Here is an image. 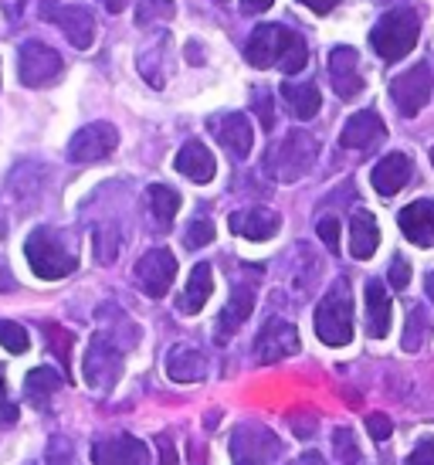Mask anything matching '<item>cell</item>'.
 <instances>
[{"instance_id":"22","label":"cell","mask_w":434,"mask_h":465,"mask_svg":"<svg viewBox=\"0 0 434 465\" xmlns=\"http://www.w3.org/2000/svg\"><path fill=\"white\" fill-rule=\"evenodd\" d=\"M166 374L177 384H197L207 377V361L204 353L193 347V343H177V347L166 353Z\"/></svg>"},{"instance_id":"25","label":"cell","mask_w":434,"mask_h":465,"mask_svg":"<svg viewBox=\"0 0 434 465\" xmlns=\"http://www.w3.org/2000/svg\"><path fill=\"white\" fill-rule=\"evenodd\" d=\"M380 245V228H377V218L370 211H357L353 221H350V252L353 259H370L373 252Z\"/></svg>"},{"instance_id":"48","label":"cell","mask_w":434,"mask_h":465,"mask_svg":"<svg viewBox=\"0 0 434 465\" xmlns=\"http://www.w3.org/2000/svg\"><path fill=\"white\" fill-rule=\"evenodd\" d=\"M271 4H275V0H242V7L248 14H265L271 7Z\"/></svg>"},{"instance_id":"6","label":"cell","mask_w":434,"mask_h":465,"mask_svg":"<svg viewBox=\"0 0 434 465\" xmlns=\"http://www.w3.org/2000/svg\"><path fill=\"white\" fill-rule=\"evenodd\" d=\"M123 353L126 347L115 340V333H99L92 336L89 350H85V361H82V377L92 391H109L119 384L123 377Z\"/></svg>"},{"instance_id":"33","label":"cell","mask_w":434,"mask_h":465,"mask_svg":"<svg viewBox=\"0 0 434 465\" xmlns=\"http://www.w3.org/2000/svg\"><path fill=\"white\" fill-rule=\"evenodd\" d=\"M332 449H336V455H340V462L343 465L360 462V445L350 428H336V431H332Z\"/></svg>"},{"instance_id":"38","label":"cell","mask_w":434,"mask_h":465,"mask_svg":"<svg viewBox=\"0 0 434 465\" xmlns=\"http://www.w3.org/2000/svg\"><path fill=\"white\" fill-rule=\"evenodd\" d=\"M255 109H258L261 126H265V130H271V126H275V105H271V92L269 89H255Z\"/></svg>"},{"instance_id":"18","label":"cell","mask_w":434,"mask_h":465,"mask_svg":"<svg viewBox=\"0 0 434 465\" xmlns=\"http://www.w3.org/2000/svg\"><path fill=\"white\" fill-rule=\"evenodd\" d=\"M48 21H54V25L64 31V38L72 41L75 48H92V41H95V17H92V11L85 7V4H68V7H54L52 14H48Z\"/></svg>"},{"instance_id":"30","label":"cell","mask_w":434,"mask_h":465,"mask_svg":"<svg viewBox=\"0 0 434 465\" xmlns=\"http://www.w3.org/2000/svg\"><path fill=\"white\" fill-rule=\"evenodd\" d=\"M7 187H11V194L17 197V201H35V197L41 194V187H44V167H38V163H21V167H14Z\"/></svg>"},{"instance_id":"23","label":"cell","mask_w":434,"mask_h":465,"mask_svg":"<svg viewBox=\"0 0 434 465\" xmlns=\"http://www.w3.org/2000/svg\"><path fill=\"white\" fill-rule=\"evenodd\" d=\"M173 163H177L180 173H183V177H191L193 183H211V181H214V173H217L214 153H211V150H207L201 140L183 143Z\"/></svg>"},{"instance_id":"31","label":"cell","mask_w":434,"mask_h":465,"mask_svg":"<svg viewBox=\"0 0 434 465\" xmlns=\"http://www.w3.org/2000/svg\"><path fill=\"white\" fill-rule=\"evenodd\" d=\"M428 336H431V316H428V310L418 302V306L408 310V326H404V340H400V343H404L408 353H418V350L428 343Z\"/></svg>"},{"instance_id":"11","label":"cell","mask_w":434,"mask_h":465,"mask_svg":"<svg viewBox=\"0 0 434 465\" xmlns=\"http://www.w3.org/2000/svg\"><path fill=\"white\" fill-rule=\"evenodd\" d=\"M115 146H119V130L113 123H89L68 143V160L72 163H99L105 156H113Z\"/></svg>"},{"instance_id":"21","label":"cell","mask_w":434,"mask_h":465,"mask_svg":"<svg viewBox=\"0 0 434 465\" xmlns=\"http://www.w3.org/2000/svg\"><path fill=\"white\" fill-rule=\"evenodd\" d=\"M410 170H414V167H410L408 153H387L370 173L373 191H377L380 197L400 194V191L408 187V181H410Z\"/></svg>"},{"instance_id":"9","label":"cell","mask_w":434,"mask_h":465,"mask_svg":"<svg viewBox=\"0 0 434 465\" xmlns=\"http://www.w3.org/2000/svg\"><path fill=\"white\" fill-rule=\"evenodd\" d=\"M431 89H434L431 65H428V62H418L414 68L400 72V75L390 82V99H394L397 113L410 119V116H418L424 105H428Z\"/></svg>"},{"instance_id":"47","label":"cell","mask_w":434,"mask_h":465,"mask_svg":"<svg viewBox=\"0 0 434 465\" xmlns=\"http://www.w3.org/2000/svg\"><path fill=\"white\" fill-rule=\"evenodd\" d=\"M299 4H306L309 11H316V14H330L340 0H299Z\"/></svg>"},{"instance_id":"36","label":"cell","mask_w":434,"mask_h":465,"mask_svg":"<svg viewBox=\"0 0 434 465\" xmlns=\"http://www.w3.org/2000/svg\"><path fill=\"white\" fill-rule=\"evenodd\" d=\"M211 242H214V224L207 218L193 221L191 228L183 232V245L187 248H204V245H211Z\"/></svg>"},{"instance_id":"3","label":"cell","mask_w":434,"mask_h":465,"mask_svg":"<svg viewBox=\"0 0 434 465\" xmlns=\"http://www.w3.org/2000/svg\"><path fill=\"white\" fill-rule=\"evenodd\" d=\"M418 35H421V17H418V14L414 11H387L380 21L373 25L370 45L383 62H400V58H408V54L414 52Z\"/></svg>"},{"instance_id":"13","label":"cell","mask_w":434,"mask_h":465,"mask_svg":"<svg viewBox=\"0 0 434 465\" xmlns=\"http://www.w3.org/2000/svg\"><path fill=\"white\" fill-rule=\"evenodd\" d=\"M95 465H150V449L133 435H113L92 445Z\"/></svg>"},{"instance_id":"45","label":"cell","mask_w":434,"mask_h":465,"mask_svg":"<svg viewBox=\"0 0 434 465\" xmlns=\"http://www.w3.org/2000/svg\"><path fill=\"white\" fill-rule=\"evenodd\" d=\"M292 428H295V435H302V439H309V435L316 431V418H312V414H309L306 421H302V418H292Z\"/></svg>"},{"instance_id":"40","label":"cell","mask_w":434,"mask_h":465,"mask_svg":"<svg viewBox=\"0 0 434 465\" xmlns=\"http://www.w3.org/2000/svg\"><path fill=\"white\" fill-rule=\"evenodd\" d=\"M367 431H370L373 441H387L394 431V421L387 414H367Z\"/></svg>"},{"instance_id":"37","label":"cell","mask_w":434,"mask_h":465,"mask_svg":"<svg viewBox=\"0 0 434 465\" xmlns=\"http://www.w3.org/2000/svg\"><path fill=\"white\" fill-rule=\"evenodd\" d=\"M38 465H75V459H72V445H68L64 439H54Z\"/></svg>"},{"instance_id":"2","label":"cell","mask_w":434,"mask_h":465,"mask_svg":"<svg viewBox=\"0 0 434 465\" xmlns=\"http://www.w3.org/2000/svg\"><path fill=\"white\" fill-rule=\"evenodd\" d=\"M316 156H320V143H316V136H309L306 130H292L285 140H279L275 146H269L265 170H269L275 181L295 183V181H302L309 170H312Z\"/></svg>"},{"instance_id":"8","label":"cell","mask_w":434,"mask_h":465,"mask_svg":"<svg viewBox=\"0 0 434 465\" xmlns=\"http://www.w3.org/2000/svg\"><path fill=\"white\" fill-rule=\"evenodd\" d=\"M17 72H21V82H25L27 89H48V85H54L62 78L64 62L52 45L25 41L21 52H17Z\"/></svg>"},{"instance_id":"46","label":"cell","mask_w":434,"mask_h":465,"mask_svg":"<svg viewBox=\"0 0 434 465\" xmlns=\"http://www.w3.org/2000/svg\"><path fill=\"white\" fill-rule=\"evenodd\" d=\"M177 462V452H173V441L160 439V465H173Z\"/></svg>"},{"instance_id":"15","label":"cell","mask_w":434,"mask_h":465,"mask_svg":"<svg viewBox=\"0 0 434 465\" xmlns=\"http://www.w3.org/2000/svg\"><path fill=\"white\" fill-rule=\"evenodd\" d=\"M211 133H214L217 143H221L234 160H244V156L252 153L255 130H252V119L244 116V113H228V116L211 119Z\"/></svg>"},{"instance_id":"44","label":"cell","mask_w":434,"mask_h":465,"mask_svg":"<svg viewBox=\"0 0 434 465\" xmlns=\"http://www.w3.org/2000/svg\"><path fill=\"white\" fill-rule=\"evenodd\" d=\"M17 289V279H14L11 265H7V259L0 255V292H14Z\"/></svg>"},{"instance_id":"53","label":"cell","mask_w":434,"mask_h":465,"mask_svg":"<svg viewBox=\"0 0 434 465\" xmlns=\"http://www.w3.org/2000/svg\"><path fill=\"white\" fill-rule=\"evenodd\" d=\"M431 163H434V150H431Z\"/></svg>"},{"instance_id":"29","label":"cell","mask_w":434,"mask_h":465,"mask_svg":"<svg viewBox=\"0 0 434 465\" xmlns=\"http://www.w3.org/2000/svg\"><path fill=\"white\" fill-rule=\"evenodd\" d=\"M62 384H64L62 374H54L52 367H35V371L25 377V394H27V401H31L35 408H44V404L54 398V391L62 388Z\"/></svg>"},{"instance_id":"24","label":"cell","mask_w":434,"mask_h":465,"mask_svg":"<svg viewBox=\"0 0 434 465\" xmlns=\"http://www.w3.org/2000/svg\"><path fill=\"white\" fill-rule=\"evenodd\" d=\"M211 292H214V272H211V265L207 262H197L191 272V279H187V289H183V296H180V312H187V316H193V312L204 310V302L211 299Z\"/></svg>"},{"instance_id":"16","label":"cell","mask_w":434,"mask_h":465,"mask_svg":"<svg viewBox=\"0 0 434 465\" xmlns=\"http://www.w3.org/2000/svg\"><path fill=\"white\" fill-rule=\"evenodd\" d=\"M383 140H387V126H383V119L373 109L353 113V116L346 119L343 133H340V146L343 150H373Z\"/></svg>"},{"instance_id":"7","label":"cell","mask_w":434,"mask_h":465,"mask_svg":"<svg viewBox=\"0 0 434 465\" xmlns=\"http://www.w3.org/2000/svg\"><path fill=\"white\" fill-rule=\"evenodd\" d=\"M281 455V441L275 431L258 421H244L231 435V459L234 465H271Z\"/></svg>"},{"instance_id":"34","label":"cell","mask_w":434,"mask_h":465,"mask_svg":"<svg viewBox=\"0 0 434 465\" xmlns=\"http://www.w3.org/2000/svg\"><path fill=\"white\" fill-rule=\"evenodd\" d=\"M173 17V0H140L136 7V21L150 25V21H170Z\"/></svg>"},{"instance_id":"41","label":"cell","mask_w":434,"mask_h":465,"mask_svg":"<svg viewBox=\"0 0 434 465\" xmlns=\"http://www.w3.org/2000/svg\"><path fill=\"white\" fill-rule=\"evenodd\" d=\"M316 232H320L322 245L330 248V252H340V221H336V218H322Z\"/></svg>"},{"instance_id":"26","label":"cell","mask_w":434,"mask_h":465,"mask_svg":"<svg viewBox=\"0 0 434 465\" xmlns=\"http://www.w3.org/2000/svg\"><path fill=\"white\" fill-rule=\"evenodd\" d=\"M281 99H285V105H289V113L295 119H312L322 105V95L312 82H285L281 85Z\"/></svg>"},{"instance_id":"19","label":"cell","mask_w":434,"mask_h":465,"mask_svg":"<svg viewBox=\"0 0 434 465\" xmlns=\"http://www.w3.org/2000/svg\"><path fill=\"white\" fill-rule=\"evenodd\" d=\"M255 310V285H234L228 306L217 316V343H228L231 336L244 326V320Z\"/></svg>"},{"instance_id":"42","label":"cell","mask_w":434,"mask_h":465,"mask_svg":"<svg viewBox=\"0 0 434 465\" xmlns=\"http://www.w3.org/2000/svg\"><path fill=\"white\" fill-rule=\"evenodd\" d=\"M408 465H434V439H421L414 445V452L408 455Z\"/></svg>"},{"instance_id":"5","label":"cell","mask_w":434,"mask_h":465,"mask_svg":"<svg viewBox=\"0 0 434 465\" xmlns=\"http://www.w3.org/2000/svg\"><path fill=\"white\" fill-rule=\"evenodd\" d=\"M316 333L326 347H346L353 340V299H350L346 279L332 285L316 306Z\"/></svg>"},{"instance_id":"49","label":"cell","mask_w":434,"mask_h":465,"mask_svg":"<svg viewBox=\"0 0 434 465\" xmlns=\"http://www.w3.org/2000/svg\"><path fill=\"white\" fill-rule=\"evenodd\" d=\"M99 4H103V7H105L109 14H123V11H126L129 0H99Z\"/></svg>"},{"instance_id":"35","label":"cell","mask_w":434,"mask_h":465,"mask_svg":"<svg viewBox=\"0 0 434 465\" xmlns=\"http://www.w3.org/2000/svg\"><path fill=\"white\" fill-rule=\"evenodd\" d=\"M44 333H48V347L58 353V361H62V367H68L72 363V333L68 330H62V326H44Z\"/></svg>"},{"instance_id":"43","label":"cell","mask_w":434,"mask_h":465,"mask_svg":"<svg viewBox=\"0 0 434 465\" xmlns=\"http://www.w3.org/2000/svg\"><path fill=\"white\" fill-rule=\"evenodd\" d=\"M17 421V408L7 398V384H4V367H0V425H14Z\"/></svg>"},{"instance_id":"32","label":"cell","mask_w":434,"mask_h":465,"mask_svg":"<svg viewBox=\"0 0 434 465\" xmlns=\"http://www.w3.org/2000/svg\"><path fill=\"white\" fill-rule=\"evenodd\" d=\"M0 347L7 350V353H25L31 347V336L21 323H14V320H0Z\"/></svg>"},{"instance_id":"4","label":"cell","mask_w":434,"mask_h":465,"mask_svg":"<svg viewBox=\"0 0 434 465\" xmlns=\"http://www.w3.org/2000/svg\"><path fill=\"white\" fill-rule=\"evenodd\" d=\"M25 255L31 272L44 279V282H54V279H64L78 269V259L64 248V242L58 238V232L52 228H35L25 242Z\"/></svg>"},{"instance_id":"52","label":"cell","mask_w":434,"mask_h":465,"mask_svg":"<svg viewBox=\"0 0 434 465\" xmlns=\"http://www.w3.org/2000/svg\"><path fill=\"white\" fill-rule=\"evenodd\" d=\"M7 234V218H4V211H0V238Z\"/></svg>"},{"instance_id":"20","label":"cell","mask_w":434,"mask_h":465,"mask_svg":"<svg viewBox=\"0 0 434 465\" xmlns=\"http://www.w3.org/2000/svg\"><path fill=\"white\" fill-rule=\"evenodd\" d=\"M397 224L410 245L434 248V201H414L397 214Z\"/></svg>"},{"instance_id":"28","label":"cell","mask_w":434,"mask_h":465,"mask_svg":"<svg viewBox=\"0 0 434 465\" xmlns=\"http://www.w3.org/2000/svg\"><path fill=\"white\" fill-rule=\"evenodd\" d=\"M146 204H150V214H153L156 224L170 228L180 211V194L173 187H166V183H150L146 187Z\"/></svg>"},{"instance_id":"27","label":"cell","mask_w":434,"mask_h":465,"mask_svg":"<svg viewBox=\"0 0 434 465\" xmlns=\"http://www.w3.org/2000/svg\"><path fill=\"white\" fill-rule=\"evenodd\" d=\"M390 330V296H387V289L383 282L370 279L367 282V333L370 336H387Z\"/></svg>"},{"instance_id":"10","label":"cell","mask_w":434,"mask_h":465,"mask_svg":"<svg viewBox=\"0 0 434 465\" xmlns=\"http://www.w3.org/2000/svg\"><path fill=\"white\" fill-rule=\"evenodd\" d=\"M133 279H136V285H140L150 299H163L166 292H170L173 279H177V259H173V252H170V248H150V252L136 262Z\"/></svg>"},{"instance_id":"14","label":"cell","mask_w":434,"mask_h":465,"mask_svg":"<svg viewBox=\"0 0 434 465\" xmlns=\"http://www.w3.org/2000/svg\"><path fill=\"white\" fill-rule=\"evenodd\" d=\"M330 82L340 99H357L363 92V75H360V54L350 45H340L330 52Z\"/></svg>"},{"instance_id":"51","label":"cell","mask_w":434,"mask_h":465,"mask_svg":"<svg viewBox=\"0 0 434 465\" xmlns=\"http://www.w3.org/2000/svg\"><path fill=\"white\" fill-rule=\"evenodd\" d=\"M424 289H428V299L434 302V272H428V279H424Z\"/></svg>"},{"instance_id":"50","label":"cell","mask_w":434,"mask_h":465,"mask_svg":"<svg viewBox=\"0 0 434 465\" xmlns=\"http://www.w3.org/2000/svg\"><path fill=\"white\" fill-rule=\"evenodd\" d=\"M295 465H326V459H322L320 452H306V455H299V462Z\"/></svg>"},{"instance_id":"17","label":"cell","mask_w":434,"mask_h":465,"mask_svg":"<svg viewBox=\"0 0 434 465\" xmlns=\"http://www.w3.org/2000/svg\"><path fill=\"white\" fill-rule=\"evenodd\" d=\"M228 224L238 238H248V242H269V238L279 234L281 218L271 211V207H244V211H234V214H231Z\"/></svg>"},{"instance_id":"1","label":"cell","mask_w":434,"mask_h":465,"mask_svg":"<svg viewBox=\"0 0 434 465\" xmlns=\"http://www.w3.org/2000/svg\"><path fill=\"white\" fill-rule=\"evenodd\" d=\"M244 58L255 68H281L285 75L302 72L309 62V45L302 35H295L292 27L285 25H258L252 31V38L244 45Z\"/></svg>"},{"instance_id":"39","label":"cell","mask_w":434,"mask_h":465,"mask_svg":"<svg viewBox=\"0 0 434 465\" xmlns=\"http://www.w3.org/2000/svg\"><path fill=\"white\" fill-rule=\"evenodd\" d=\"M387 275H390V285H394L397 292H400V289H408V285H410V262L404 259V255H394V262H390V272H387Z\"/></svg>"},{"instance_id":"12","label":"cell","mask_w":434,"mask_h":465,"mask_svg":"<svg viewBox=\"0 0 434 465\" xmlns=\"http://www.w3.org/2000/svg\"><path fill=\"white\" fill-rule=\"evenodd\" d=\"M299 347H302V343H299V330H295L292 323L269 320L255 340V357L261 363H275V361H285V357H295Z\"/></svg>"}]
</instances>
